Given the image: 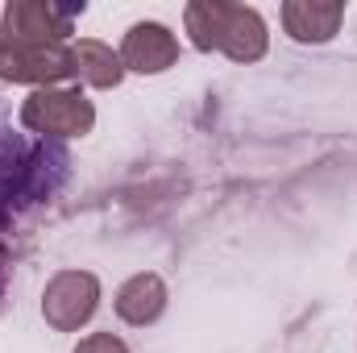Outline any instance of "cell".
Listing matches in <instances>:
<instances>
[{"instance_id": "6da1fadb", "label": "cell", "mask_w": 357, "mask_h": 353, "mask_svg": "<svg viewBox=\"0 0 357 353\" xmlns=\"http://www.w3.org/2000/svg\"><path fill=\"white\" fill-rule=\"evenodd\" d=\"M21 121L33 133H50V137H79L96 125V108L79 88H38L21 104Z\"/></svg>"}, {"instance_id": "7a4b0ae2", "label": "cell", "mask_w": 357, "mask_h": 353, "mask_svg": "<svg viewBox=\"0 0 357 353\" xmlns=\"http://www.w3.org/2000/svg\"><path fill=\"white\" fill-rule=\"evenodd\" d=\"M96 303H100V283H96V274H88V270H63V274L50 278L46 299H42V312H46V320H50L59 333H71V329L88 324L91 312H96Z\"/></svg>"}, {"instance_id": "3957f363", "label": "cell", "mask_w": 357, "mask_h": 353, "mask_svg": "<svg viewBox=\"0 0 357 353\" xmlns=\"http://www.w3.org/2000/svg\"><path fill=\"white\" fill-rule=\"evenodd\" d=\"M75 8L42 4V0H13L4 8V42L13 46H54L63 33H71Z\"/></svg>"}, {"instance_id": "277c9868", "label": "cell", "mask_w": 357, "mask_h": 353, "mask_svg": "<svg viewBox=\"0 0 357 353\" xmlns=\"http://www.w3.org/2000/svg\"><path fill=\"white\" fill-rule=\"evenodd\" d=\"M75 75V59L67 46H13V42H0V80H13V84H59Z\"/></svg>"}, {"instance_id": "5b68a950", "label": "cell", "mask_w": 357, "mask_h": 353, "mask_svg": "<svg viewBox=\"0 0 357 353\" xmlns=\"http://www.w3.org/2000/svg\"><path fill=\"white\" fill-rule=\"evenodd\" d=\"M175 59H178V42L167 25H158V21H137V25L125 33V46H121L125 71L158 75V71H167Z\"/></svg>"}, {"instance_id": "8992f818", "label": "cell", "mask_w": 357, "mask_h": 353, "mask_svg": "<svg viewBox=\"0 0 357 353\" xmlns=\"http://www.w3.org/2000/svg\"><path fill=\"white\" fill-rule=\"evenodd\" d=\"M220 50H225L233 63H254V59L266 54V25H262L258 8L229 4L225 29H220Z\"/></svg>"}, {"instance_id": "52a82bcc", "label": "cell", "mask_w": 357, "mask_h": 353, "mask_svg": "<svg viewBox=\"0 0 357 353\" xmlns=\"http://www.w3.org/2000/svg\"><path fill=\"white\" fill-rule=\"evenodd\" d=\"M345 17V4H320V0H291L282 4V25L295 42H328Z\"/></svg>"}, {"instance_id": "ba28073f", "label": "cell", "mask_w": 357, "mask_h": 353, "mask_svg": "<svg viewBox=\"0 0 357 353\" xmlns=\"http://www.w3.org/2000/svg\"><path fill=\"white\" fill-rule=\"evenodd\" d=\"M167 308V283L158 274H133L121 291H116V316L125 324H154Z\"/></svg>"}, {"instance_id": "9c48e42d", "label": "cell", "mask_w": 357, "mask_h": 353, "mask_svg": "<svg viewBox=\"0 0 357 353\" xmlns=\"http://www.w3.org/2000/svg\"><path fill=\"white\" fill-rule=\"evenodd\" d=\"M71 59H75V75L91 84V88H116L121 84V75H125V63H121V54H112V46H104V42H79V46H71Z\"/></svg>"}, {"instance_id": "30bf717a", "label": "cell", "mask_w": 357, "mask_h": 353, "mask_svg": "<svg viewBox=\"0 0 357 353\" xmlns=\"http://www.w3.org/2000/svg\"><path fill=\"white\" fill-rule=\"evenodd\" d=\"M225 0H195L187 4V33L195 50H220V29H225Z\"/></svg>"}, {"instance_id": "8fae6325", "label": "cell", "mask_w": 357, "mask_h": 353, "mask_svg": "<svg viewBox=\"0 0 357 353\" xmlns=\"http://www.w3.org/2000/svg\"><path fill=\"white\" fill-rule=\"evenodd\" d=\"M75 353H129V350H125V341L112 337V333H91V337H84V341L75 345Z\"/></svg>"}]
</instances>
